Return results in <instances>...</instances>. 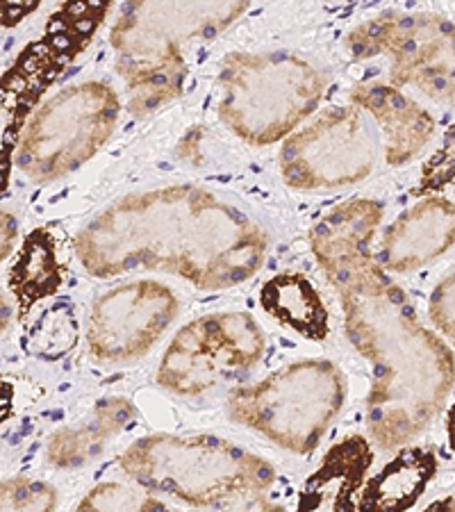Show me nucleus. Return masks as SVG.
<instances>
[{
    "label": "nucleus",
    "mask_w": 455,
    "mask_h": 512,
    "mask_svg": "<svg viewBox=\"0 0 455 512\" xmlns=\"http://www.w3.org/2000/svg\"><path fill=\"white\" fill-rule=\"evenodd\" d=\"M380 219L376 201L339 205L312 230V251L342 299L346 333L374 367L369 433L380 449H396L442 410L453 390V353L419 324L408 296L371 255Z\"/></svg>",
    "instance_id": "1"
},
{
    "label": "nucleus",
    "mask_w": 455,
    "mask_h": 512,
    "mask_svg": "<svg viewBox=\"0 0 455 512\" xmlns=\"http://www.w3.org/2000/svg\"><path fill=\"white\" fill-rule=\"evenodd\" d=\"M76 253L96 278L160 269L228 289L262 267L267 235L205 189L176 185L114 203L78 235Z\"/></svg>",
    "instance_id": "2"
},
{
    "label": "nucleus",
    "mask_w": 455,
    "mask_h": 512,
    "mask_svg": "<svg viewBox=\"0 0 455 512\" xmlns=\"http://www.w3.org/2000/svg\"><path fill=\"white\" fill-rule=\"evenodd\" d=\"M248 10L246 3H132L112 28L117 69L135 114H148L182 92V46L217 37Z\"/></svg>",
    "instance_id": "3"
},
{
    "label": "nucleus",
    "mask_w": 455,
    "mask_h": 512,
    "mask_svg": "<svg viewBox=\"0 0 455 512\" xmlns=\"http://www.w3.org/2000/svg\"><path fill=\"white\" fill-rule=\"evenodd\" d=\"M121 469L151 492L171 494L192 506H212L269 487V462L219 437L151 435L123 453Z\"/></svg>",
    "instance_id": "4"
},
{
    "label": "nucleus",
    "mask_w": 455,
    "mask_h": 512,
    "mask_svg": "<svg viewBox=\"0 0 455 512\" xmlns=\"http://www.w3.org/2000/svg\"><path fill=\"white\" fill-rule=\"evenodd\" d=\"M321 96V73L296 55L233 53L223 62L219 114L253 146L287 137L310 117Z\"/></svg>",
    "instance_id": "5"
},
{
    "label": "nucleus",
    "mask_w": 455,
    "mask_h": 512,
    "mask_svg": "<svg viewBox=\"0 0 455 512\" xmlns=\"http://www.w3.org/2000/svg\"><path fill=\"white\" fill-rule=\"evenodd\" d=\"M344 376L328 360L294 362L230 394L228 415L292 453H312L342 410Z\"/></svg>",
    "instance_id": "6"
},
{
    "label": "nucleus",
    "mask_w": 455,
    "mask_h": 512,
    "mask_svg": "<svg viewBox=\"0 0 455 512\" xmlns=\"http://www.w3.org/2000/svg\"><path fill=\"white\" fill-rule=\"evenodd\" d=\"M121 101L105 82H82L55 94L32 114L16 148V164L35 183H53L82 167L119 121Z\"/></svg>",
    "instance_id": "7"
},
{
    "label": "nucleus",
    "mask_w": 455,
    "mask_h": 512,
    "mask_svg": "<svg viewBox=\"0 0 455 512\" xmlns=\"http://www.w3.org/2000/svg\"><path fill=\"white\" fill-rule=\"evenodd\" d=\"M110 3H69L48 21L41 39L28 44L0 76V194L7 189L12 160L28 117L46 89L89 44Z\"/></svg>",
    "instance_id": "8"
},
{
    "label": "nucleus",
    "mask_w": 455,
    "mask_h": 512,
    "mask_svg": "<svg viewBox=\"0 0 455 512\" xmlns=\"http://www.w3.org/2000/svg\"><path fill=\"white\" fill-rule=\"evenodd\" d=\"M264 335L246 312H214L182 326L157 369V383L182 396L203 394L255 367Z\"/></svg>",
    "instance_id": "9"
},
{
    "label": "nucleus",
    "mask_w": 455,
    "mask_h": 512,
    "mask_svg": "<svg viewBox=\"0 0 455 512\" xmlns=\"http://www.w3.org/2000/svg\"><path fill=\"white\" fill-rule=\"evenodd\" d=\"M355 57L390 55L394 89L415 85L446 103L453 98V26L435 14L387 12L349 35Z\"/></svg>",
    "instance_id": "10"
},
{
    "label": "nucleus",
    "mask_w": 455,
    "mask_h": 512,
    "mask_svg": "<svg viewBox=\"0 0 455 512\" xmlns=\"http://www.w3.org/2000/svg\"><path fill=\"white\" fill-rule=\"evenodd\" d=\"M376 162V139L358 107H333L296 132L280 153L292 187H346L367 178Z\"/></svg>",
    "instance_id": "11"
},
{
    "label": "nucleus",
    "mask_w": 455,
    "mask_h": 512,
    "mask_svg": "<svg viewBox=\"0 0 455 512\" xmlns=\"http://www.w3.org/2000/svg\"><path fill=\"white\" fill-rule=\"evenodd\" d=\"M178 315L171 289L155 280H135L103 294L89 317L87 344L96 360L128 362L160 340Z\"/></svg>",
    "instance_id": "12"
},
{
    "label": "nucleus",
    "mask_w": 455,
    "mask_h": 512,
    "mask_svg": "<svg viewBox=\"0 0 455 512\" xmlns=\"http://www.w3.org/2000/svg\"><path fill=\"white\" fill-rule=\"evenodd\" d=\"M453 246V203L449 198H424L387 228L378 264L385 271H415L440 258Z\"/></svg>",
    "instance_id": "13"
},
{
    "label": "nucleus",
    "mask_w": 455,
    "mask_h": 512,
    "mask_svg": "<svg viewBox=\"0 0 455 512\" xmlns=\"http://www.w3.org/2000/svg\"><path fill=\"white\" fill-rule=\"evenodd\" d=\"M374 451L360 435H351L326 453L317 472L305 483L299 512H358L355 494L360 492Z\"/></svg>",
    "instance_id": "14"
},
{
    "label": "nucleus",
    "mask_w": 455,
    "mask_h": 512,
    "mask_svg": "<svg viewBox=\"0 0 455 512\" xmlns=\"http://www.w3.org/2000/svg\"><path fill=\"white\" fill-rule=\"evenodd\" d=\"M353 103L374 114L385 135V158L401 167L421 153L433 137L435 121L412 98L390 85H367L353 89Z\"/></svg>",
    "instance_id": "15"
},
{
    "label": "nucleus",
    "mask_w": 455,
    "mask_h": 512,
    "mask_svg": "<svg viewBox=\"0 0 455 512\" xmlns=\"http://www.w3.org/2000/svg\"><path fill=\"white\" fill-rule=\"evenodd\" d=\"M137 415L135 406L121 396H110L96 403L91 415L76 426L60 428L48 442L46 458L57 469L85 467L101 456L112 437L121 435Z\"/></svg>",
    "instance_id": "16"
},
{
    "label": "nucleus",
    "mask_w": 455,
    "mask_h": 512,
    "mask_svg": "<svg viewBox=\"0 0 455 512\" xmlns=\"http://www.w3.org/2000/svg\"><path fill=\"white\" fill-rule=\"evenodd\" d=\"M435 474L437 458L433 451L424 447L403 449L364 487L358 512H408Z\"/></svg>",
    "instance_id": "17"
},
{
    "label": "nucleus",
    "mask_w": 455,
    "mask_h": 512,
    "mask_svg": "<svg viewBox=\"0 0 455 512\" xmlns=\"http://www.w3.org/2000/svg\"><path fill=\"white\" fill-rule=\"evenodd\" d=\"M262 308L280 324L289 326L308 340H326L328 337V312L308 278L303 274H278L262 285Z\"/></svg>",
    "instance_id": "18"
},
{
    "label": "nucleus",
    "mask_w": 455,
    "mask_h": 512,
    "mask_svg": "<svg viewBox=\"0 0 455 512\" xmlns=\"http://www.w3.org/2000/svg\"><path fill=\"white\" fill-rule=\"evenodd\" d=\"M64 271L66 267L55 237L44 228L35 230L23 242L19 258L10 271V289L21 317H26L39 301L53 296L62 287Z\"/></svg>",
    "instance_id": "19"
},
{
    "label": "nucleus",
    "mask_w": 455,
    "mask_h": 512,
    "mask_svg": "<svg viewBox=\"0 0 455 512\" xmlns=\"http://www.w3.org/2000/svg\"><path fill=\"white\" fill-rule=\"evenodd\" d=\"M76 512H169L151 492L126 483H101L78 503Z\"/></svg>",
    "instance_id": "20"
},
{
    "label": "nucleus",
    "mask_w": 455,
    "mask_h": 512,
    "mask_svg": "<svg viewBox=\"0 0 455 512\" xmlns=\"http://www.w3.org/2000/svg\"><path fill=\"white\" fill-rule=\"evenodd\" d=\"M57 494L48 483L10 478L0 483V512H55Z\"/></svg>",
    "instance_id": "21"
},
{
    "label": "nucleus",
    "mask_w": 455,
    "mask_h": 512,
    "mask_svg": "<svg viewBox=\"0 0 455 512\" xmlns=\"http://www.w3.org/2000/svg\"><path fill=\"white\" fill-rule=\"evenodd\" d=\"M78 340V324L76 317L71 315L69 310L55 308L51 315L44 317L41 321V328H37L35 340L32 346L41 355H48V358H57L71 349Z\"/></svg>",
    "instance_id": "22"
},
{
    "label": "nucleus",
    "mask_w": 455,
    "mask_h": 512,
    "mask_svg": "<svg viewBox=\"0 0 455 512\" xmlns=\"http://www.w3.org/2000/svg\"><path fill=\"white\" fill-rule=\"evenodd\" d=\"M453 271L446 276L440 285L435 287L433 296H430L428 310L433 324L442 330V333L453 342Z\"/></svg>",
    "instance_id": "23"
},
{
    "label": "nucleus",
    "mask_w": 455,
    "mask_h": 512,
    "mask_svg": "<svg viewBox=\"0 0 455 512\" xmlns=\"http://www.w3.org/2000/svg\"><path fill=\"white\" fill-rule=\"evenodd\" d=\"M453 178V151L451 146L444 148L428 164L426 176H424V187L421 192H433V189H442L446 183H451Z\"/></svg>",
    "instance_id": "24"
},
{
    "label": "nucleus",
    "mask_w": 455,
    "mask_h": 512,
    "mask_svg": "<svg viewBox=\"0 0 455 512\" xmlns=\"http://www.w3.org/2000/svg\"><path fill=\"white\" fill-rule=\"evenodd\" d=\"M16 219L10 212L0 210V262H3L7 255H10L14 239H16Z\"/></svg>",
    "instance_id": "25"
},
{
    "label": "nucleus",
    "mask_w": 455,
    "mask_h": 512,
    "mask_svg": "<svg viewBox=\"0 0 455 512\" xmlns=\"http://www.w3.org/2000/svg\"><path fill=\"white\" fill-rule=\"evenodd\" d=\"M223 512H285V508H280V506H276V503L264 501V499H253V501L239 503V506L223 510Z\"/></svg>",
    "instance_id": "26"
},
{
    "label": "nucleus",
    "mask_w": 455,
    "mask_h": 512,
    "mask_svg": "<svg viewBox=\"0 0 455 512\" xmlns=\"http://www.w3.org/2000/svg\"><path fill=\"white\" fill-rule=\"evenodd\" d=\"M12 410V383L7 378H0V421Z\"/></svg>",
    "instance_id": "27"
},
{
    "label": "nucleus",
    "mask_w": 455,
    "mask_h": 512,
    "mask_svg": "<svg viewBox=\"0 0 455 512\" xmlns=\"http://www.w3.org/2000/svg\"><path fill=\"white\" fill-rule=\"evenodd\" d=\"M12 312H14V310H12L10 299L0 294V335H3L5 330H7V326L12 324Z\"/></svg>",
    "instance_id": "28"
},
{
    "label": "nucleus",
    "mask_w": 455,
    "mask_h": 512,
    "mask_svg": "<svg viewBox=\"0 0 455 512\" xmlns=\"http://www.w3.org/2000/svg\"><path fill=\"white\" fill-rule=\"evenodd\" d=\"M424 512H453V497H446V499L430 503Z\"/></svg>",
    "instance_id": "29"
}]
</instances>
